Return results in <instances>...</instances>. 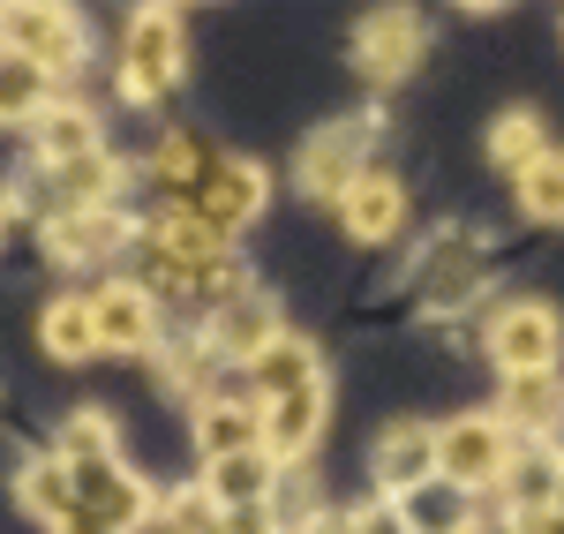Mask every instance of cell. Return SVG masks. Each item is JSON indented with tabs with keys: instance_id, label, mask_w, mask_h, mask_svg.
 I'll return each mask as SVG.
<instances>
[{
	"instance_id": "6da1fadb",
	"label": "cell",
	"mask_w": 564,
	"mask_h": 534,
	"mask_svg": "<svg viewBox=\"0 0 564 534\" xmlns=\"http://www.w3.org/2000/svg\"><path fill=\"white\" fill-rule=\"evenodd\" d=\"M151 264H159V279L174 286V294H234V279H241V264H234V249L218 241L212 226H196L188 211H174V219L151 226Z\"/></svg>"
},
{
	"instance_id": "7a4b0ae2",
	"label": "cell",
	"mask_w": 564,
	"mask_h": 534,
	"mask_svg": "<svg viewBox=\"0 0 564 534\" xmlns=\"http://www.w3.org/2000/svg\"><path fill=\"white\" fill-rule=\"evenodd\" d=\"M505 467H512V429H505V414H459V422L436 429V482H444V490H459V497L497 490Z\"/></svg>"
},
{
	"instance_id": "3957f363",
	"label": "cell",
	"mask_w": 564,
	"mask_h": 534,
	"mask_svg": "<svg viewBox=\"0 0 564 534\" xmlns=\"http://www.w3.org/2000/svg\"><path fill=\"white\" fill-rule=\"evenodd\" d=\"M174 76H181V15L174 8H135L129 45H121V90L135 106H151L174 90Z\"/></svg>"
},
{
	"instance_id": "277c9868",
	"label": "cell",
	"mask_w": 564,
	"mask_h": 534,
	"mask_svg": "<svg viewBox=\"0 0 564 534\" xmlns=\"http://www.w3.org/2000/svg\"><path fill=\"white\" fill-rule=\"evenodd\" d=\"M0 45L23 53V61H39L45 76H68L90 39H84V23H76V8H0Z\"/></svg>"
},
{
	"instance_id": "5b68a950",
	"label": "cell",
	"mask_w": 564,
	"mask_h": 534,
	"mask_svg": "<svg viewBox=\"0 0 564 534\" xmlns=\"http://www.w3.org/2000/svg\"><path fill=\"white\" fill-rule=\"evenodd\" d=\"M564 347V324L550 302H512V309H497L489 324V361L505 369V377H534V369H550Z\"/></svg>"
},
{
	"instance_id": "8992f818",
	"label": "cell",
	"mask_w": 564,
	"mask_h": 534,
	"mask_svg": "<svg viewBox=\"0 0 564 534\" xmlns=\"http://www.w3.org/2000/svg\"><path fill=\"white\" fill-rule=\"evenodd\" d=\"M257 211H263V166H249V159H212V174H204V188H196L188 219L212 226L218 241H226V233H241Z\"/></svg>"
},
{
	"instance_id": "52a82bcc",
	"label": "cell",
	"mask_w": 564,
	"mask_h": 534,
	"mask_svg": "<svg viewBox=\"0 0 564 534\" xmlns=\"http://www.w3.org/2000/svg\"><path fill=\"white\" fill-rule=\"evenodd\" d=\"M361 151H369V121H332V129H316L302 143V181L308 196H347L354 181H361Z\"/></svg>"
},
{
	"instance_id": "ba28073f",
	"label": "cell",
	"mask_w": 564,
	"mask_h": 534,
	"mask_svg": "<svg viewBox=\"0 0 564 534\" xmlns=\"http://www.w3.org/2000/svg\"><path fill=\"white\" fill-rule=\"evenodd\" d=\"M369 475H377V490H384L391 504L414 497L422 482H436V429H422V422L384 429V445H377V459H369Z\"/></svg>"
},
{
	"instance_id": "9c48e42d",
	"label": "cell",
	"mask_w": 564,
	"mask_h": 534,
	"mask_svg": "<svg viewBox=\"0 0 564 534\" xmlns=\"http://www.w3.org/2000/svg\"><path fill=\"white\" fill-rule=\"evenodd\" d=\"M90 316H98V347H113V355H143L159 339V302H151V286H129V279L90 294Z\"/></svg>"
},
{
	"instance_id": "30bf717a",
	"label": "cell",
	"mask_w": 564,
	"mask_h": 534,
	"mask_svg": "<svg viewBox=\"0 0 564 534\" xmlns=\"http://www.w3.org/2000/svg\"><path fill=\"white\" fill-rule=\"evenodd\" d=\"M271 339H279V309L263 294H226L212 309V324H204V347L212 355H234V361H257Z\"/></svg>"
},
{
	"instance_id": "8fae6325",
	"label": "cell",
	"mask_w": 564,
	"mask_h": 534,
	"mask_svg": "<svg viewBox=\"0 0 564 534\" xmlns=\"http://www.w3.org/2000/svg\"><path fill=\"white\" fill-rule=\"evenodd\" d=\"M414 53H422V23H414L406 8H377V15L354 31V61H361V76H377V84L406 76Z\"/></svg>"
},
{
	"instance_id": "7c38bea8",
	"label": "cell",
	"mask_w": 564,
	"mask_h": 534,
	"mask_svg": "<svg viewBox=\"0 0 564 534\" xmlns=\"http://www.w3.org/2000/svg\"><path fill=\"white\" fill-rule=\"evenodd\" d=\"M129 241V219L106 204V211H61V219L45 226V257H61V264H98V257H113Z\"/></svg>"
},
{
	"instance_id": "4fadbf2b",
	"label": "cell",
	"mask_w": 564,
	"mask_h": 534,
	"mask_svg": "<svg viewBox=\"0 0 564 534\" xmlns=\"http://www.w3.org/2000/svg\"><path fill=\"white\" fill-rule=\"evenodd\" d=\"M271 475H279V459H271L263 445L226 451V459L204 467V497H212L218 512H257L263 497H271Z\"/></svg>"
},
{
	"instance_id": "5bb4252c",
	"label": "cell",
	"mask_w": 564,
	"mask_h": 534,
	"mask_svg": "<svg viewBox=\"0 0 564 534\" xmlns=\"http://www.w3.org/2000/svg\"><path fill=\"white\" fill-rule=\"evenodd\" d=\"M324 384H308V392H294V400H271L257 406L263 414V451L271 459H308L316 451V429H324Z\"/></svg>"
},
{
	"instance_id": "9a60e30c",
	"label": "cell",
	"mask_w": 564,
	"mask_h": 534,
	"mask_svg": "<svg viewBox=\"0 0 564 534\" xmlns=\"http://www.w3.org/2000/svg\"><path fill=\"white\" fill-rule=\"evenodd\" d=\"M339 219H347L354 241H369V249H377V241H391L399 219H406V188H399L391 174H361L347 196H339Z\"/></svg>"
},
{
	"instance_id": "2e32d148",
	"label": "cell",
	"mask_w": 564,
	"mask_h": 534,
	"mask_svg": "<svg viewBox=\"0 0 564 534\" xmlns=\"http://www.w3.org/2000/svg\"><path fill=\"white\" fill-rule=\"evenodd\" d=\"M249 377H257L263 406H271V400H294V392H308V384H324L316 347H308V339H294V331H279V339H271V347L249 361Z\"/></svg>"
},
{
	"instance_id": "e0dca14e",
	"label": "cell",
	"mask_w": 564,
	"mask_h": 534,
	"mask_svg": "<svg viewBox=\"0 0 564 534\" xmlns=\"http://www.w3.org/2000/svg\"><path fill=\"white\" fill-rule=\"evenodd\" d=\"M31 143H39L45 166H76L98 151V113L90 106H45L39 121H31Z\"/></svg>"
},
{
	"instance_id": "ac0fdd59",
	"label": "cell",
	"mask_w": 564,
	"mask_h": 534,
	"mask_svg": "<svg viewBox=\"0 0 564 534\" xmlns=\"http://www.w3.org/2000/svg\"><path fill=\"white\" fill-rule=\"evenodd\" d=\"M263 445V414L241 400H204L196 406V451H204V467L226 459V451H249Z\"/></svg>"
},
{
	"instance_id": "d6986e66",
	"label": "cell",
	"mask_w": 564,
	"mask_h": 534,
	"mask_svg": "<svg viewBox=\"0 0 564 534\" xmlns=\"http://www.w3.org/2000/svg\"><path fill=\"white\" fill-rule=\"evenodd\" d=\"M39 339H45V355H53V361H90V355H98V316H90V302H84V294L45 302Z\"/></svg>"
},
{
	"instance_id": "ffe728a7",
	"label": "cell",
	"mask_w": 564,
	"mask_h": 534,
	"mask_svg": "<svg viewBox=\"0 0 564 534\" xmlns=\"http://www.w3.org/2000/svg\"><path fill=\"white\" fill-rule=\"evenodd\" d=\"M15 497H23V512H31V520L61 527V520L76 512V475H68V459H23Z\"/></svg>"
},
{
	"instance_id": "44dd1931",
	"label": "cell",
	"mask_w": 564,
	"mask_h": 534,
	"mask_svg": "<svg viewBox=\"0 0 564 534\" xmlns=\"http://www.w3.org/2000/svg\"><path fill=\"white\" fill-rule=\"evenodd\" d=\"M45 106H53V76H45L39 61H23V53H8V45H0V129L39 121Z\"/></svg>"
},
{
	"instance_id": "7402d4cb",
	"label": "cell",
	"mask_w": 564,
	"mask_h": 534,
	"mask_svg": "<svg viewBox=\"0 0 564 534\" xmlns=\"http://www.w3.org/2000/svg\"><path fill=\"white\" fill-rule=\"evenodd\" d=\"M212 159H218V151H204L196 135H166V143L151 151V181H159L181 211H188V204H196V188H204V174H212Z\"/></svg>"
},
{
	"instance_id": "603a6c76",
	"label": "cell",
	"mask_w": 564,
	"mask_h": 534,
	"mask_svg": "<svg viewBox=\"0 0 564 534\" xmlns=\"http://www.w3.org/2000/svg\"><path fill=\"white\" fill-rule=\"evenodd\" d=\"M475 271H481L475 264V241L444 233V241H436V257H430V279H422V302H430V309H452V302L475 286Z\"/></svg>"
},
{
	"instance_id": "cb8c5ba5",
	"label": "cell",
	"mask_w": 564,
	"mask_h": 534,
	"mask_svg": "<svg viewBox=\"0 0 564 534\" xmlns=\"http://www.w3.org/2000/svg\"><path fill=\"white\" fill-rule=\"evenodd\" d=\"M61 174V196H68V211H106L113 204V188H121V166L106 159V151H90L76 166H53Z\"/></svg>"
},
{
	"instance_id": "d4e9b609",
	"label": "cell",
	"mask_w": 564,
	"mask_h": 534,
	"mask_svg": "<svg viewBox=\"0 0 564 534\" xmlns=\"http://www.w3.org/2000/svg\"><path fill=\"white\" fill-rule=\"evenodd\" d=\"M489 159H497V166H505V174L520 181L527 166H534V159H542V121H534V113H520V106H512V113H505V121H497V129H489Z\"/></svg>"
},
{
	"instance_id": "484cf974",
	"label": "cell",
	"mask_w": 564,
	"mask_h": 534,
	"mask_svg": "<svg viewBox=\"0 0 564 534\" xmlns=\"http://www.w3.org/2000/svg\"><path fill=\"white\" fill-rule=\"evenodd\" d=\"M550 414H557V377H550V369H534V377H505V429H512V422L550 429Z\"/></svg>"
},
{
	"instance_id": "4316f807",
	"label": "cell",
	"mask_w": 564,
	"mask_h": 534,
	"mask_svg": "<svg viewBox=\"0 0 564 534\" xmlns=\"http://www.w3.org/2000/svg\"><path fill=\"white\" fill-rule=\"evenodd\" d=\"M520 211L527 219H564V159L542 151V159L520 174Z\"/></svg>"
},
{
	"instance_id": "83f0119b",
	"label": "cell",
	"mask_w": 564,
	"mask_h": 534,
	"mask_svg": "<svg viewBox=\"0 0 564 534\" xmlns=\"http://www.w3.org/2000/svg\"><path fill=\"white\" fill-rule=\"evenodd\" d=\"M61 459H113V422H106V414H76Z\"/></svg>"
},
{
	"instance_id": "f1b7e54d",
	"label": "cell",
	"mask_w": 564,
	"mask_h": 534,
	"mask_svg": "<svg viewBox=\"0 0 564 534\" xmlns=\"http://www.w3.org/2000/svg\"><path fill=\"white\" fill-rule=\"evenodd\" d=\"M354 534H414V527H406V512H399V504L384 497V504H369V512H354Z\"/></svg>"
},
{
	"instance_id": "f546056e",
	"label": "cell",
	"mask_w": 564,
	"mask_h": 534,
	"mask_svg": "<svg viewBox=\"0 0 564 534\" xmlns=\"http://www.w3.org/2000/svg\"><path fill=\"white\" fill-rule=\"evenodd\" d=\"M53 534H129V527H113L106 512H84V504H76V512H68V520H61Z\"/></svg>"
},
{
	"instance_id": "4dcf8cb0",
	"label": "cell",
	"mask_w": 564,
	"mask_h": 534,
	"mask_svg": "<svg viewBox=\"0 0 564 534\" xmlns=\"http://www.w3.org/2000/svg\"><path fill=\"white\" fill-rule=\"evenodd\" d=\"M294 534H354V520L347 512H316V520H302Z\"/></svg>"
},
{
	"instance_id": "1f68e13d",
	"label": "cell",
	"mask_w": 564,
	"mask_h": 534,
	"mask_svg": "<svg viewBox=\"0 0 564 534\" xmlns=\"http://www.w3.org/2000/svg\"><path fill=\"white\" fill-rule=\"evenodd\" d=\"M520 534H564L557 512H520Z\"/></svg>"
},
{
	"instance_id": "d6a6232c",
	"label": "cell",
	"mask_w": 564,
	"mask_h": 534,
	"mask_svg": "<svg viewBox=\"0 0 564 534\" xmlns=\"http://www.w3.org/2000/svg\"><path fill=\"white\" fill-rule=\"evenodd\" d=\"M459 534H520V527H512V520H467Z\"/></svg>"
},
{
	"instance_id": "836d02e7",
	"label": "cell",
	"mask_w": 564,
	"mask_h": 534,
	"mask_svg": "<svg viewBox=\"0 0 564 534\" xmlns=\"http://www.w3.org/2000/svg\"><path fill=\"white\" fill-rule=\"evenodd\" d=\"M550 512H557V520H564V475H557V504H550Z\"/></svg>"
},
{
	"instance_id": "e575fe53",
	"label": "cell",
	"mask_w": 564,
	"mask_h": 534,
	"mask_svg": "<svg viewBox=\"0 0 564 534\" xmlns=\"http://www.w3.org/2000/svg\"><path fill=\"white\" fill-rule=\"evenodd\" d=\"M0 233H8V188H0Z\"/></svg>"
}]
</instances>
